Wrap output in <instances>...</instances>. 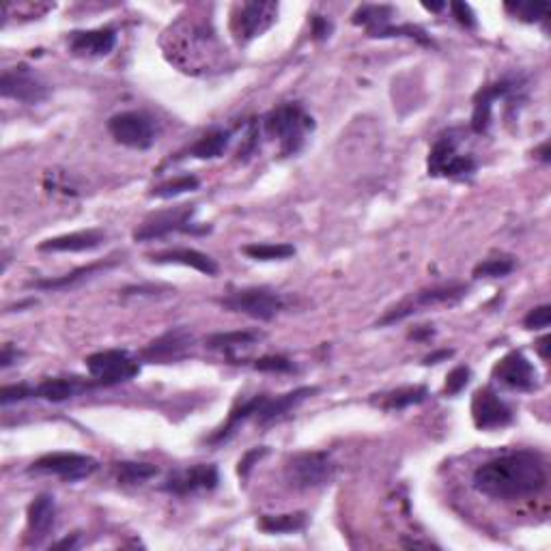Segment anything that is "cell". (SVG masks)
<instances>
[{
	"label": "cell",
	"mask_w": 551,
	"mask_h": 551,
	"mask_svg": "<svg viewBox=\"0 0 551 551\" xmlns=\"http://www.w3.org/2000/svg\"><path fill=\"white\" fill-rule=\"evenodd\" d=\"M470 375L471 373H470L468 367H457V369L450 370L448 377H446V386H444V394H448V396L459 394V392L463 390L465 386H468Z\"/></svg>",
	"instance_id": "38"
},
{
	"label": "cell",
	"mask_w": 551,
	"mask_h": 551,
	"mask_svg": "<svg viewBox=\"0 0 551 551\" xmlns=\"http://www.w3.org/2000/svg\"><path fill=\"white\" fill-rule=\"evenodd\" d=\"M336 474V463L323 450H304V453L291 454L284 463V480L289 487L300 491L319 489L330 485Z\"/></svg>",
	"instance_id": "3"
},
{
	"label": "cell",
	"mask_w": 551,
	"mask_h": 551,
	"mask_svg": "<svg viewBox=\"0 0 551 551\" xmlns=\"http://www.w3.org/2000/svg\"><path fill=\"white\" fill-rule=\"evenodd\" d=\"M276 18H278V4L276 3H243L233 15V35L240 44H248L254 37L272 29Z\"/></svg>",
	"instance_id": "12"
},
{
	"label": "cell",
	"mask_w": 551,
	"mask_h": 551,
	"mask_svg": "<svg viewBox=\"0 0 551 551\" xmlns=\"http://www.w3.org/2000/svg\"><path fill=\"white\" fill-rule=\"evenodd\" d=\"M229 130H211L194 142L192 149H190V156L196 157V160H216V157H220L222 153L229 149Z\"/></svg>",
	"instance_id": "28"
},
{
	"label": "cell",
	"mask_w": 551,
	"mask_h": 551,
	"mask_svg": "<svg viewBox=\"0 0 551 551\" xmlns=\"http://www.w3.org/2000/svg\"><path fill=\"white\" fill-rule=\"evenodd\" d=\"M538 153H540V160H543V162H549V145H547V142H545V145L540 147V151H538Z\"/></svg>",
	"instance_id": "49"
},
{
	"label": "cell",
	"mask_w": 551,
	"mask_h": 551,
	"mask_svg": "<svg viewBox=\"0 0 551 551\" xmlns=\"http://www.w3.org/2000/svg\"><path fill=\"white\" fill-rule=\"evenodd\" d=\"M394 18V7L390 4H362L356 13H353V24L364 26L370 33L384 29Z\"/></svg>",
	"instance_id": "29"
},
{
	"label": "cell",
	"mask_w": 551,
	"mask_h": 551,
	"mask_svg": "<svg viewBox=\"0 0 551 551\" xmlns=\"http://www.w3.org/2000/svg\"><path fill=\"white\" fill-rule=\"evenodd\" d=\"M93 388H99L97 381H87L82 377H50L35 386V399L63 403Z\"/></svg>",
	"instance_id": "20"
},
{
	"label": "cell",
	"mask_w": 551,
	"mask_h": 551,
	"mask_svg": "<svg viewBox=\"0 0 551 551\" xmlns=\"http://www.w3.org/2000/svg\"><path fill=\"white\" fill-rule=\"evenodd\" d=\"M194 344V336L185 327H173L151 341L142 352V358L153 364H171L183 360Z\"/></svg>",
	"instance_id": "15"
},
{
	"label": "cell",
	"mask_w": 551,
	"mask_h": 551,
	"mask_svg": "<svg viewBox=\"0 0 551 551\" xmlns=\"http://www.w3.org/2000/svg\"><path fill=\"white\" fill-rule=\"evenodd\" d=\"M0 93L7 99L35 106L46 102L47 95H50V89H47V84L41 81L29 65H18L3 72V78H0Z\"/></svg>",
	"instance_id": "11"
},
{
	"label": "cell",
	"mask_w": 551,
	"mask_h": 551,
	"mask_svg": "<svg viewBox=\"0 0 551 551\" xmlns=\"http://www.w3.org/2000/svg\"><path fill=\"white\" fill-rule=\"evenodd\" d=\"M108 131L119 145L138 151H145L153 147L157 136V127L153 123L151 116L145 113H136V110L110 116Z\"/></svg>",
	"instance_id": "9"
},
{
	"label": "cell",
	"mask_w": 551,
	"mask_h": 551,
	"mask_svg": "<svg viewBox=\"0 0 551 551\" xmlns=\"http://www.w3.org/2000/svg\"><path fill=\"white\" fill-rule=\"evenodd\" d=\"M265 454H267V448H265V446L252 448L250 453L243 454L242 461H240V476H243V479H246V476L250 474V470L254 468V463H257V461H261Z\"/></svg>",
	"instance_id": "41"
},
{
	"label": "cell",
	"mask_w": 551,
	"mask_h": 551,
	"mask_svg": "<svg viewBox=\"0 0 551 551\" xmlns=\"http://www.w3.org/2000/svg\"><path fill=\"white\" fill-rule=\"evenodd\" d=\"M471 418L480 431L508 427L513 422V410L491 388H480L471 399Z\"/></svg>",
	"instance_id": "14"
},
{
	"label": "cell",
	"mask_w": 551,
	"mask_h": 551,
	"mask_svg": "<svg viewBox=\"0 0 551 551\" xmlns=\"http://www.w3.org/2000/svg\"><path fill=\"white\" fill-rule=\"evenodd\" d=\"M515 91V82L502 81L489 87H482L474 99V114H471V130L476 134H485L491 125V110L500 97H506Z\"/></svg>",
	"instance_id": "19"
},
{
	"label": "cell",
	"mask_w": 551,
	"mask_h": 551,
	"mask_svg": "<svg viewBox=\"0 0 551 551\" xmlns=\"http://www.w3.org/2000/svg\"><path fill=\"white\" fill-rule=\"evenodd\" d=\"M474 489L494 500H521L547 487V465L532 450H517L487 461L474 471Z\"/></svg>",
	"instance_id": "1"
},
{
	"label": "cell",
	"mask_w": 551,
	"mask_h": 551,
	"mask_svg": "<svg viewBox=\"0 0 551 551\" xmlns=\"http://www.w3.org/2000/svg\"><path fill=\"white\" fill-rule=\"evenodd\" d=\"M218 482H220V474L216 465L199 463V465H194V468L174 471V474L168 476L166 482H164L162 489L166 491V494L185 497V496L200 494V491L216 489Z\"/></svg>",
	"instance_id": "13"
},
{
	"label": "cell",
	"mask_w": 551,
	"mask_h": 551,
	"mask_svg": "<svg viewBox=\"0 0 551 551\" xmlns=\"http://www.w3.org/2000/svg\"><path fill=\"white\" fill-rule=\"evenodd\" d=\"M265 131L272 138H278L280 153L284 157L295 156L304 147L306 136L315 130V121L306 113L304 106L298 102H289L274 108L272 113L263 119Z\"/></svg>",
	"instance_id": "2"
},
{
	"label": "cell",
	"mask_w": 551,
	"mask_h": 551,
	"mask_svg": "<svg viewBox=\"0 0 551 551\" xmlns=\"http://www.w3.org/2000/svg\"><path fill=\"white\" fill-rule=\"evenodd\" d=\"M513 269H515V261H513V259L496 257L476 265L474 276L476 278H502V276L511 274Z\"/></svg>",
	"instance_id": "34"
},
{
	"label": "cell",
	"mask_w": 551,
	"mask_h": 551,
	"mask_svg": "<svg viewBox=\"0 0 551 551\" xmlns=\"http://www.w3.org/2000/svg\"><path fill=\"white\" fill-rule=\"evenodd\" d=\"M549 310L551 309L547 304L538 306V309H532L528 312L526 319H523V326H526L528 330H545V327L549 326V319H551Z\"/></svg>",
	"instance_id": "39"
},
{
	"label": "cell",
	"mask_w": 551,
	"mask_h": 551,
	"mask_svg": "<svg viewBox=\"0 0 551 551\" xmlns=\"http://www.w3.org/2000/svg\"><path fill=\"white\" fill-rule=\"evenodd\" d=\"M312 394H317V388H312V386H304V388H295V390L287 392V394L276 396V399L267 396V401L263 403V407L257 413V422L263 427L272 425V422L280 420V418H284L287 413L293 411L295 407H300L301 403Z\"/></svg>",
	"instance_id": "21"
},
{
	"label": "cell",
	"mask_w": 551,
	"mask_h": 551,
	"mask_svg": "<svg viewBox=\"0 0 551 551\" xmlns=\"http://www.w3.org/2000/svg\"><path fill=\"white\" fill-rule=\"evenodd\" d=\"M450 356H453V352H448V349H442V352L431 353V356L425 358V364H439L442 360H448Z\"/></svg>",
	"instance_id": "46"
},
{
	"label": "cell",
	"mask_w": 551,
	"mask_h": 551,
	"mask_svg": "<svg viewBox=\"0 0 551 551\" xmlns=\"http://www.w3.org/2000/svg\"><path fill=\"white\" fill-rule=\"evenodd\" d=\"M24 399H35V386H29V384L4 386L3 394H0V403H3V405H12V403H18Z\"/></svg>",
	"instance_id": "37"
},
{
	"label": "cell",
	"mask_w": 551,
	"mask_h": 551,
	"mask_svg": "<svg viewBox=\"0 0 551 551\" xmlns=\"http://www.w3.org/2000/svg\"><path fill=\"white\" fill-rule=\"evenodd\" d=\"M450 9H453V15L457 18V22L461 26H465V29H474L476 26V15L471 12L470 4L465 3H453L450 4Z\"/></svg>",
	"instance_id": "40"
},
{
	"label": "cell",
	"mask_w": 551,
	"mask_h": 551,
	"mask_svg": "<svg viewBox=\"0 0 551 551\" xmlns=\"http://www.w3.org/2000/svg\"><path fill=\"white\" fill-rule=\"evenodd\" d=\"M459 142L457 131L453 130L437 138L428 153V174L450 179H465L474 174L476 160L470 153H459Z\"/></svg>",
	"instance_id": "4"
},
{
	"label": "cell",
	"mask_w": 551,
	"mask_h": 551,
	"mask_svg": "<svg viewBox=\"0 0 551 551\" xmlns=\"http://www.w3.org/2000/svg\"><path fill=\"white\" fill-rule=\"evenodd\" d=\"M494 377L500 381L502 386H506V388L519 392H530L538 386L537 370H534L532 362H530L521 352L506 353V356L496 364Z\"/></svg>",
	"instance_id": "16"
},
{
	"label": "cell",
	"mask_w": 551,
	"mask_h": 551,
	"mask_svg": "<svg viewBox=\"0 0 551 551\" xmlns=\"http://www.w3.org/2000/svg\"><path fill=\"white\" fill-rule=\"evenodd\" d=\"M87 369L93 381H97L99 388L125 384L140 373V364L127 352L121 349H106L87 358Z\"/></svg>",
	"instance_id": "8"
},
{
	"label": "cell",
	"mask_w": 551,
	"mask_h": 551,
	"mask_svg": "<svg viewBox=\"0 0 551 551\" xmlns=\"http://www.w3.org/2000/svg\"><path fill=\"white\" fill-rule=\"evenodd\" d=\"M436 330H433V326H422L418 327V330L411 332V338H416V341H422V338H431Z\"/></svg>",
	"instance_id": "45"
},
{
	"label": "cell",
	"mask_w": 551,
	"mask_h": 551,
	"mask_svg": "<svg viewBox=\"0 0 551 551\" xmlns=\"http://www.w3.org/2000/svg\"><path fill=\"white\" fill-rule=\"evenodd\" d=\"M196 188H199V179H196L194 174H183V177L171 179V182L153 188L151 196H157V199H174V196H182L185 192H194Z\"/></svg>",
	"instance_id": "33"
},
{
	"label": "cell",
	"mask_w": 551,
	"mask_h": 551,
	"mask_svg": "<svg viewBox=\"0 0 551 551\" xmlns=\"http://www.w3.org/2000/svg\"><path fill=\"white\" fill-rule=\"evenodd\" d=\"M265 401H267V394H257V396H252L250 401H246V403H242V405H237L235 410L231 411L229 420H226L225 425H222L218 431L214 433V436L207 437V442H209V444L226 442V439H229L233 433L237 431V428H240L242 422H246L250 416H257L259 410H261Z\"/></svg>",
	"instance_id": "26"
},
{
	"label": "cell",
	"mask_w": 551,
	"mask_h": 551,
	"mask_svg": "<svg viewBox=\"0 0 551 551\" xmlns=\"http://www.w3.org/2000/svg\"><path fill=\"white\" fill-rule=\"evenodd\" d=\"M506 12H511L515 18L523 20V22H538L547 13V3H506Z\"/></svg>",
	"instance_id": "35"
},
{
	"label": "cell",
	"mask_w": 551,
	"mask_h": 551,
	"mask_svg": "<svg viewBox=\"0 0 551 551\" xmlns=\"http://www.w3.org/2000/svg\"><path fill=\"white\" fill-rule=\"evenodd\" d=\"M78 543H81V534L76 532V534H72V537L58 540L55 547H56V549H76V547H78Z\"/></svg>",
	"instance_id": "44"
},
{
	"label": "cell",
	"mask_w": 551,
	"mask_h": 551,
	"mask_svg": "<svg viewBox=\"0 0 551 551\" xmlns=\"http://www.w3.org/2000/svg\"><path fill=\"white\" fill-rule=\"evenodd\" d=\"M220 306L226 310L242 312L259 321H269L284 309L283 295L267 287H250L242 291H233L226 298H220Z\"/></svg>",
	"instance_id": "7"
},
{
	"label": "cell",
	"mask_w": 551,
	"mask_h": 551,
	"mask_svg": "<svg viewBox=\"0 0 551 551\" xmlns=\"http://www.w3.org/2000/svg\"><path fill=\"white\" fill-rule=\"evenodd\" d=\"M422 7H425L427 12L437 13V12H442L444 7H446V3H422Z\"/></svg>",
	"instance_id": "48"
},
{
	"label": "cell",
	"mask_w": 551,
	"mask_h": 551,
	"mask_svg": "<svg viewBox=\"0 0 551 551\" xmlns=\"http://www.w3.org/2000/svg\"><path fill=\"white\" fill-rule=\"evenodd\" d=\"M243 254L254 261H287L295 254L291 243H250L243 246Z\"/></svg>",
	"instance_id": "31"
},
{
	"label": "cell",
	"mask_w": 551,
	"mask_h": 551,
	"mask_svg": "<svg viewBox=\"0 0 551 551\" xmlns=\"http://www.w3.org/2000/svg\"><path fill=\"white\" fill-rule=\"evenodd\" d=\"M332 33V24L323 15H312V35L315 39H327Z\"/></svg>",
	"instance_id": "42"
},
{
	"label": "cell",
	"mask_w": 551,
	"mask_h": 551,
	"mask_svg": "<svg viewBox=\"0 0 551 551\" xmlns=\"http://www.w3.org/2000/svg\"><path fill=\"white\" fill-rule=\"evenodd\" d=\"M427 396L428 390L425 386H410V388H399L384 392V394H375V399H370V403L386 411H399L405 410V407L418 405V403L425 401Z\"/></svg>",
	"instance_id": "27"
},
{
	"label": "cell",
	"mask_w": 551,
	"mask_h": 551,
	"mask_svg": "<svg viewBox=\"0 0 551 551\" xmlns=\"http://www.w3.org/2000/svg\"><path fill=\"white\" fill-rule=\"evenodd\" d=\"M104 233L102 231H78V233H69V235L61 237H52V240H46L44 243H39L41 252H84V250H95L97 246H102L104 242Z\"/></svg>",
	"instance_id": "23"
},
{
	"label": "cell",
	"mask_w": 551,
	"mask_h": 551,
	"mask_svg": "<svg viewBox=\"0 0 551 551\" xmlns=\"http://www.w3.org/2000/svg\"><path fill=\"white\" fill-rule=\"evenodd\" d=\"M259 530L265 534H293L306 528L304 513H289V515H263L259 519Z\"/></svg>",
	"instance_id": "30"
},
{
	"label": "cell",
	"mask_w": 551,
	"mask_h": 551,
	"mask_svg": "<svg viewBox=\"0 0 551 551\" xmlns=\"http://www.w3.org/2000/svg\"><path fill=\"white\" fill-rule=\"evenodd\" d=\"M151 263H160V265H185V267H192L196 272L207 274V276H216L218 274V263L209 257V254L192 250V248H171V250H162V252H153L149 254Z\"/></svg>",
	"instance_id": "22"
},
{
	"label": "cell",
	"mask_w": 551,
	"mask_h": 551,
	"mask_svg": "<svg viewBox=\"0 0 551 551\" xmlns=\"http://www.w3.org/2000/svg\"><path fill=\"white\" fill-rule=\"evenodd\" d=\"M156 465L151 463H138V461H123V463H116V480L121 485H140V482L157 476Z\"/></svg>",
	"instance_id": "32"
},
{
	"label": "cell",
	"mask_w": 551,
	"mask_h": 551,
	"mask_svg": "<svg viewBox=\"0 0 551 551\" xmlns=\"http://www.w3.org/2000/svg\"><path fill=\"white\" fill-rule=\"evenodd\" d=\"M116 265V259H108V261H97L91 265H84V267L73 269L65 276H58V278H46V280H33L29 287L33 289H44V291H61V289H72L78 287V284L84 283V280L93 278L97 272H104V269L113 267Z\"/></svg>",
	"instance_id": "24"
},
{
	"label": "cell",
	"mask_w": 551,
	"mask_h": 551,
	"mask_svg": "<svg viewBox=\"0 0 551 551\" xmlns=\"http://www.w3.org/2000/svg\"><path fill=\"white\" fill-rule=\"evenodd\" d=\"M537 349H538L540 358L547 360V358H549V336H543V338H540V341L537 343Z\"/></svg>",
	"instance_id": "47"
},
{
	"label": "cell",
	"mask_w": 551,
	"mask_h": 551,
	"mask_svg": "<svg viewBox=\"0 0 551 551\" xmlns=\"http://www.w3.org/2000/svg\"><path fill=\"white\" fill-rule=\"evenodd\" d=\"M99 468V463L89 454H78V453H50L44 454L41 459H37L30 465V474H46V476H56L67 482H76L95 474Z\"/></svg>",
	"instance_id": "10"
},
{
	"label": "cell",
	"mask_w": 551,
	"mask_h": 551,
	"mask_svg": "<svg viewBox=\"0 0 551 551\" xmlns=\"http://www.w3.org/2000/svg\"><path fill=\"white\" fill-rule=\"evenodd\" d=\"M196 209L192 205L174 207L171 211H162V214L153 216L134 231L136 242H151L160 240V237L171 235V233H190V235H205L209 233V226L194 225Z\"/></svg>",
	"instance_id": "5"
},
{
	"label": "cell",
	"mask_w": 551,
	"mask_h": 551,
	"mask_svg": "<svg viewBox=\"0 0 551 551\" xmlns=\"http://www.w3.org/2000/svg\"><path fill=\"white\" fill-rule=\"evenodd\" d=\"M29 528H26V545H41L50 537L56 526V502L50 494L37 496L29 506Z\"/></svg>",
	"instance_id": "17"
},
{
	"label": "cell",
	"mask_w": 551,
	"mask_h": 551,
	"mask_svg": "<svg viewBox=\"0 0 551 551\" xmlns=\"http://www.w3.org/2000/svg\"><path fill=\"white\" fill-rule=\"evenodd\" d=\"M116 46L114 29H93V30H73L69 35V50L72 55L82 58L108 56Z\"/></svg>",
	"instance_id": "18"
},
{
	"label": "cell",
	"mask_w": 551,
	"mask_h": 551,
	"mask_svg": "<svg viewBox=\"0 0 551 551\" xmlns=\"http://www.w3.org/2000/svg\"><path fill=\"white\" fill-rule=\"evenodd\" d=\"M261 341L259 332H218L205 338V347L211 352H220L225 356L235 358L243 349H250L252 344Z\"/></svg>",
	"instance_id": "25"
},
{
	"label": "cell",
	"mask_w": 551,
	"mask_h": 551,
	"mask_svg": "<svg viewBox=\"0 0 551 551\" xmlns=\"http://www.w3.org/2000/svg\"><path fill=\"white\" fill-rule=\"evenodd\" d=\"M252 369L263 370V373H293L295 364L284 356H263L254 360Z\"/></svg>",
	"instance_id": "36"
},
{
	"label": "cell",
	"mask_w": 551,
	"mask_h": 551,
	"mask_svg": "<svg viewBox=\"0 0 551 551\" xmlns=\"http://www.w3.org/2000/svg\"><path fill=\"white\" fill-rule=\"evenodd\" d=\"M20 358H22V352H20L18 347H13V344H4L3 353H0V367L9 369L12 364L18 362Z\"/></svg>",
	"instance_id": "43"
},
{
	"label": "cell",
	"mask_w": 551,
	"mask_h": 551,
	"mask_svg": "<svg viewBox=\"0 0 551 551\" xmlns=\"http://www.w3.org/2000/svg\"><path fill=\"white\" fill-rule=\"evenodd\" d=\"M465 295H468V287H465V284H446V287L418 291V293L410 295V298L399 301L394 309L386 312V317H381L379 319V326H390V323L403 321L407 319V317L416 315V312L433 309V306L439 304H457V301L463 300Z\"/></svg>",
	"instance_id": "6"
}]
</instances>
